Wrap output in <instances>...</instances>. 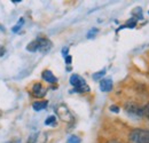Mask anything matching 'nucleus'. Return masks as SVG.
Returning a JSON list of instances; mask_svg holds the SVG:
<instances>
[{
	"instance_id": "nucleus-22",
	"label": "nucleus",
	"mask_w": 149,
	"mask_h": 143,
	"mask_svg": "<svg viewBox=\"0 0 149 143\" xmlns=\"http://www.w3.org/2000/svg\"><path fill=\"white\" fill-rule=\"evenodd\" d=\"M68 51H69V48H68V47H64V48H63V51H62V54H63L64 56H67V53H68Z\"/></svg>"
},
{
	"instance_id": "nucleus-9",
	"label": "nucleus",
	"mask_w": 149,
	"mask_h": 143,
	"mask_svg": "<svg viewBox=\"0 0 149 143\" xmlns=\"http://www.w3.org/2000/svg\"><path fill=\"white\" fill-rule=\"evenodd\" d=\"M41 77H42V79H44L45 81H47V83H49V84H55V83H57V78L53 74V72L49 71V70L42 71Z\"/></svg>"
},
{
	"instance_id": "nucleus-8",
	"label": "nucleus",
	"mask_w": 149,
	"mask_h": 143,
	"mask_svg": "<svg viewBox=\"0 0 149 143\" xmlns=\"http://www.w3.org/2000/svg\"><path fill=\"white\" fill-rule=\"evenodd\" d=\"M100 90L102 92H110L112 90V80L110 78H104L100 81Z\"/></svg>"
},
{
	"instance_id": "nucleus-23",
	"label": "nucleus",
	"mask_w": 149,
	"mask_h": 143,
	"mask_svg": "<svg viewBox=\"0 0 149 143\" xmlns=\"http://www.w3.org/2000/svg\"><path fill=\"white\" fill-rule=\"evenodd\" d=\"M107 143H123V142H120L118 140H110V141H108Z\"/></svg>"
},
{
	"instance_id": "nucleus-1",
	"label": "nucleus",
	"mask_w": 149,
	"mask_h": 143,
	"mask_svg": "<svg viewBox=\"0 0 149 143\" xmlns=\"http://www.w3.org/2000/svg\"><path fill=\"white\" fill-rule=\"evenodd\" d=\"M130 141L132 143H149V129H133L130 133Z\"/></svg>"
},
{
	"instance_id": "nucleus-2",
	"label": "nucleus",
	"mask_w": 149,
	"mask_h": 143,
	"mask_svg": "<svg viewBox=\"0 0 149 143\" xmlns=\"http://www.w3.org/2000/svg\"><path fill=\"white\" fill-rule=\"evenodd\" d=\"M70 84L74 87L72 92H77V93H85V92H90V87L87 86L86 81L84 78H81L78 74H72L70 77Z\"/></svg>"
},
{
	"instance_id": "nucleus-5",
	"label": "nucleus",
	"mask_w": 149,
	"mask_h": 143,
	"mask_svg": "<svg viewBox=\"0 0 149 143\" xmlns=\"http://www.w3.org/2000/svg\"><path fill=\"white\" fill-rule=\"evenodd\" d=\"M46 141H47V135H46V133L39 132V133H36V134H32V135L29 137L28 143H46Z\"/></svg>"
},
{
	"instance_id": "nucleus-3",
	"label": "nucleus",
	"mask_w": 149,
	"mask_h": 143,
	"mask_svg": "<svg viewBox=\"0 0 149 143\" xmlns=\"http://www.w3.org/2000/svg\"><path fill=\"white\" fill-rule=\"evenodd\" d=\"M56 113H57V116H58L63 121L69 123V121H71V120L74 119L71 112L69 111V109L65 107L64 104H60L58 107L56 108Z\"/></svg>"
},
{
	"instance_id": "nucleus-20",
	"label": "nucleus",
	"mask_w": 149,
	"mask_h": 143,
	"mask_svg": "<svg viewBox=\"0 0 149 143\" xmlns=\"http://www.w3.org/2000/svg\"><path fill=\"white\" fill-rule=\"evenodd\" d=\"M109 110H110L111 112H115V113H118V112H119V108L117 107V106H110Z\"/></svg>"
},
{
	"instance_id": "nucleus-14",
	"label": "nucleus",
	"mask_w": 149,
	"mask_h": 143,
	"mask_svg": "<svg viewBox=\"0 0 149 143\" xmlns=\"http://www.w3.org/2000/svg\"><path fill=\"white\" fill-rule=\"evenodd\" d=\"M133 15L135 16V19H142V12H141V7H136L133 10Z\"/></svg>"
},
{
	"instance_id": "nucleus-24",
	"label": "nucleus",
	"mask_w": 149,
	"mask_h": 143,
	"mask_svg": "<svg viewBox=\"0 0 149 143\" xmlns=\"http://www.w3.org/2000/svg\"><path fill=\"white\" fill-rule=\"evenodd\" d=\"M12 2H14V3H17V2H21V0H12Z\"/></svg>"
},
{
	"instance_id": "nucleus-10",
	"label": "nucleus",
	"mask_w": 149,
	"mask_h": 143,
	"mask_svg": "<svg viewBox=\"0 0 149 143\" xmlns=\"http://www.w3.org/2000/svg\"><path fill=\"white\" fill-rule=\"evenodd\" d=\"M47 101H36L32 103V108L35 111H40V110H44L47 107Z\"/></svg>"
},
{
	"instance_id": "nucleus-4",
	"label": "nucleus",
	"mask_w": 149,
	"mask_h": 143,
	"mask_svg": "<svg viewBox=\"0 0 149 143\" xmlns=\"http://www.w3.org/2000/svg\"><path fill=\"white\" fill-rule=\"evenodd\" d=\"M125 110H126L129 113L133 115V116H136V117L143 116V108L139 107L138 104H135V103H133V102L126 103V104H125Z\"/></svg>"
},
{
	"instance_id": "nucleus-11",
	"label": "nucleus",
	"mask_w": 149,
	"mask_h": 143,
	"mask_svg": "<svg viewBox=\"0 0 149 143\" xmlns=\"http://www.w3.org/2000/svg\"><path fill=\"white\" fill-rule=\"evenodd\" d=\"M26 51H28V52H32V53H35V52H38V51H39V44H38L37 39L28 44V46H26Z\"/></svg>"
},
{
	"instance_id": "nucleus-15",
	"label": "nucleus",
	"mask_w": 149,
	"mask_h": 143,
	"mask_svg": "<svg viewBox=\"0 0 149 143\" xmlns=\"http://www.w3.org/2000/svg\"><path fill=\"white\" fill-rule=\"evenodd\" d=\"M23 24H24V18H19V23H17V24L12 29V31H13V32H15V33H16V32H19V30L21 29V26H22Z\"/></svg>"
},
{
	"instance_id": "nucleus-18",
	"label": "nucleus",
	"mask_w": 149,
	"mask_h": 143,
	"mask_svg": "<svg viewBox=\"0 0 149 143\" xmlns=\"http://www.w3.org/2000/svg\"><path fill=\"white\" fill-rule=\"evenodd\" d=\"M97 32H99L97 29H92V30H90V32L87 33V38H88V39H92V38H94V36H95Z\"/></svg>"
},
{
	"instance_id": "nucleus-12",
	"label": "nucleus",
	"mask_w": 149,
	"mask_h": 143,
	"mask_svg": "<svg viewBox=\"0 0 149 143\" xmlns=\"http://www.w3.org/2000/svg\"><path fill=\"white\" fill-rule=\"evenodd\" d=\"M135 25H136V19L135 18H131L127 21V23L125 24V25H123V26H120L117 31H119V30H122L123 28H130V29H133V28H135Z\"/></svg>"
},
{
	"instance_id": "nucleus-6",
	"label": "nucleus",
	"mask_w": 149,
	"mask_h": 143,
	"mask_svg": "<svg viewBox=\"0 0 149 143\" xmlns=\"http://www.w3.org/2000/svg\"><path fill=\"white\" fill-rule=\"evenodd\" d=\"M37 41L38 44H39V51L44 52V53L48 52L52 48V46H53L52 42L47 38H37Z\"/></svg>"
},
{
	"instance_id": "nucleus-16",
	"label": "nucleus",
	"mask_w": 149,
	"mask_h": 143,
	"mask_svg": "<svg viewBox=\"0 0 149 143\" xmlns=\"http://www.w3.org/2000/svg\"><path fill=\"white\" fill-rule=\"evenodd\" d=\"M106 74V69H103V70H101V71L96 72V73H94L93 74V79L94 80H97V79H100L102 76H104Z\"/></svg>"
},
{
	"instance_id": "nucleus-21",
	"label": "nucleus",
	"mask_w": 149,
	"mask_h": 143,
	"mask_svg": "<svg viewBox=\"0 0 149 143\" xmlns=\"http://www.w3.org/2000/svg\"><path fill=\"white\" fill-rule=\"evenodd\" d=\"M64 60H65V63H67V64H70L71 61H72V57H71L70 55H67V56L64 57Z\"/></svg>"
},
{
	"instance_id": "nucleus-17",
	"label": "nucleus",
	"mask_w": 149,
	"mask_h": 143,
	"mask_svg": "<svg viewBox=\"0 0 149 143\" xmlns=\"http://www.w3.org/2000/svg\"><path fill=\"white\" fill-rule=\"evenodd\" d=\"M68 143H80V139L78 136H76V135H71Z\"/></svg>"
},
{
	"instance_id": "nucleus-25",
	"label": "nucleus",
	"mask_w": 149,
	"mask_h": 143,
	"mask_svg": "<svg viewBox=\"0 0 149 143\" xmlns=\"http://www.w3.org/2000/svg\"><path fill=\"white\" fill-rule=\"evenodd\" d=\"M0 29H1V25H0Z\"/></svg>"
},
{
	"instance_id": "nucleus-19",
	"label": "nucleus",
	"mask_w": 149,
	"mask_h": 143,
	"mask_svg": "<svg viewBox=\"0 0 149 143\" xmlns=\"http://www.w3.org/2000/svg\"><path fill=\"white\" fill-rule=\"evenodd\" d=\"M143 116H146L149 119V103H147V104L143 107Z\"/></svg>"
},
{
	"instance_id": "nucleus-13",
	"label": "nucleus",
	"mask_w": 149,
	"mask_h": 143,
	"mask_svg": "<svg viewBox=\"0 0 149 143\" xmlns=\"http://www.w3.org/2000/svg\"><path fill=\"white\" fill-rule=\"evenodd\" d=\"M45 125H47V126H54V125H56L55 116H49V117H47V118H46V120H45Z\"/></svg>"
},
{
	"instance_id": "nucleus-7",
	"label": "nucleus",
	"mask_w": 149,
	"mask_h": 143,
	"mask_svg": "<svg viewBox=\"0 0 149 143\" xmlns=\"http://www.w3.org/2000/svg\"><path fill=\"white\" fill-rule=\"evenodd\" d=\"M46 92H47V90L44 88L42 85L39 84V83L35 84L33 87H32V93H33V95L36 97H42V96H45L46 95Z\"/></svg>"
}]
</instances>
